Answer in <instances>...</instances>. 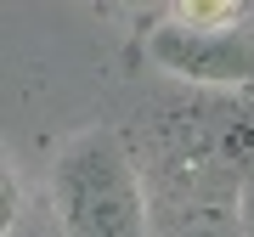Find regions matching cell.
Masks as SVG:
<instances>
[{
	"label": "cell",
	"mask_w": 254,
	"mask_h": 237,
	"mask_svg": "<svg viewBox=\"0 0 254 237\" xmlns=\"http://www.w3.org/2000/svg\"><path fill=\"white\" fill-rule=\"evenodd\" d=\"M243 237H254V181L243 186Z\"/></svg>",
	"instance_id": "cell-5"
},
{
	"label": "cell",
	"mask_w": 254,
	"mask_h": 237,
	"mask_svg": "<svg viewBox=\"0 0 254 237\" xmlns=\"http://www.w3.org/2000/svg\"><path fill=\"white\" fill-rule=\"evenodd\" d=\"M51 209L68 237H147V192L119 130H85L57 153Z\"/></svg>",
	"instance_id": "cell-1"
},
{
	"label": "cell",
	"mask_w": 254,
	"mask_h": 237,
	"mask_svg": "<svg viewBox=\"0 0 254 237\" xmlns=\"http://www.w3.org/2000/svg\"><path fill=\"white\" fill-rule=\"evenodd\" d=\"M181 23H198V28H237L243 23V6H175Z\"/></svg>",
	"instance_id": "cell-4"
},
{
	"label": "cell",
	"mask_w": 254,
	"mask_h": 237,
	"mask_svg": "<svg viewBox=\"0 0 254 237\" xmlns=\"http://www.w3.org/2000/svg\"><path fill=\"white\" fill-rule=\"evenodd\" d=\"M147 62L181 85L203 91H254V28H198L181 23L175 11L147 28Z\"/></svg>",
	"instance_id": "cell-2"
},
{
	"label": "cell",
	"mask_w": 254,
	"mask_h": 237,
	"mask_svg": "<svg viewBox=\"0 0 254 237\" xmlns=\"http://www.w3.org/2000/svg\"><path fill=\"white\" fill-rule=\"evenodd\" d=\"M164 237H243V220L232 215V203H198L181 220H170Z\"/></svg>",
	"instance_id": "cell-3"
}]
</instances>
